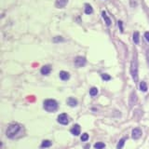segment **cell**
Segmentation results:
<instances>
[{
  "mask_svg": "<svg viewBox=\"0 0 149 149\" xmlns=\"http://www.w3.org/2000/svg\"><path fill=\"white\" fill-rule=\"evenodd\" d=\"M22 129H23V127L19 123H12V124L9 125V127H8L6 135H7V137L10 138V139H13V138L17 137V135L20 133Z\"/></svg>",
  "mask_w": 149,
  "mask_h": 149,
  "instance_id": "6da1fadb",
  "label": "cell"
},
{
  "mask_svg": "<svg viewBox=\"0 0 149 149\" xmlns=\"http://www.w3.org/2000/svg\"><path fill=\"white\" fill-rule=\"evenodd\" d=\"M58 108V103L55 100L53 99H48L44 102V109L46 110L47 112L52 113L55 112Z\"/></svg>",
  "mask_w": 149,
  "mask_h": 149,
  "instance_id": "7a4b0ae2",
  "label": "cell"
},
{
  "mask_svg": "<svg viewBox=\"0 0 149 149\" xmlns=\"http://www.w3.org/2000/svg\"><path fill=\"white\" fill-rule=\"evenodd\" d=\"M130 74H131L133 80L137 82L138 81V63H137L136 58H133L130 63Z\"/></svg>",
  "mask_w": 149,
  "mask_h": 149,
  "instance_id": "3957f363",
  "label": "cell"
},
{
  "mask_svg": "<svg viewBox=\"0 0 149 149\" xmlns=\"http://www.w3.org/2000/svg\"><path fill=\"white\" fill-rule=\"evenodd\" d=\"M57 120H58V122H59L60 124H62V125H67V124L69 123V117H68V116H67L65 113H63V114L59 115Z\"/></svg>",
  "mask_w": 149,
  "mask_h": 149,
  "instance_id": "277c9868",
  "label": "cell"
},
{
  "mask_svg": "<svg viewBox=\"0 0 149 149\" xmlns=\"http://www.w3.org/2000/svg\"><path fill=\"white\" fill-rule=\"evenodd\" d=\"M86 62L87 61L84 57L78 56L75 59V65H76V67H82L86 64Z\"/></svg>",
  "mask_w": 149,
  "mask_h": 149,
  "instance_id": "5b68a950",
  "label": "cell"
},
{
  "mask_svg": "<svg viewBox=\"0 0 149 149\" xmlns=\"http://www.w3.org/2000/svg\"><path fill=\"white\" fill-rule=\"evenodd\" d=\"M131 136H132V138L134 140H137L141 138V136H142V130L141 129L139 128H135V129H132V132H131Z\"/></svg>",
  "mask_w": 149,
  "mask_h": 149,
  "instance_id": "8992f818",
  "label": "cell"
},
{
  "mask_svg": "<svg viewBox=\"0 0 149 149\" xmlns=\"http://www.w3.org/2000/svg\"><path fill=\"white\" fill-rule=\"evenodd\" d=\"M71 133L75 136H78L80 134V126L78 124H76L74 125L73 128L71 129Z\"/></svg>",
  "mask_w": 149,
  "mask_h": 149,
  "instance_id": "52a82bcc",
  "label": "cell"
},
{
  "mask_svg": "<svg viewBox=\"0 0 149 149\" xmlns=\"http://www.w3.org/2000/svg\"><path fill=\"white\" fill-rule=\"evenodd\" d=\"M60 76V78L62 80H63V81H65V80H68L70 77V75L68 72H65V71H61L59 74Z\"/></svg>",
  "mask_w": 149,
  "mask_h": 149,
  "instance_id": "ba28073f",
  "label": "cell"
},
{
  "mask_svg": "<svg viewBox=\"0 0 149 149\" xmlns=\"http://www.w3.org/2000/svg\"><path fill=\"white\" fill-rule=\"evenodd\" d=\"M67 2H68V0H56V5L57 8H59V9H63L66 6Z\"/></svg>",
  "mask_w": 149,
  "mask_h": 149,
  "instance_id": "9c48e42d",
  "label": "cell"
},
{
  "mask_svg": "<svg viewBox=\"0 0 149 149\" xmlns=\"http://www.w3.org/2000/svg\"><path fill=\"white\" fill-rule=\"evenodd\" d=\"M50 71H51V67L50 65H44L42 68H41V74L44 75V76H47V75H49L50 73Z\"/></svg>",
  "mask_w": 149,
  "mask_h": 149,
  "instance_id": "30bf717a",
  "label": "cell"
},
{
  "mask_svg": "<svg viewBox=\"0 0 149 149\" xmlns=\"http://www.w3.org/2000/svg\"><path fill=\"white\" fill-rule=\"evenodd\" d=\"M67 104L71 106V107H75V106L77 105V101L75 98H73V97H70L67 100Z\"/></svg>",
  "mask_w": 149,
  "mask_h": 149,
  "instance_id": "8fae6325",
  "label": "cell"
},
{
  "mask_svg": "<svg viewBox=\"0 0 149 149\" xmlns=\"http://www.w3.org/2000/svg\"><path fill=\"white\" fill-rule=\"evenodd\" d=\"M102 16H103V20H104V22H105L106 25H108V26H109L110 24H111V20H110L109 17L107 16V14H106L105 11H103V12H102Z\"/></svg>",
  "mask_w": 149,
  "mask_h": 149,
  "instance_id": "7c38bea8",
  "label": "cell"
},
{
  "mask_svg": "<svg viewBox=\"0 0 149 149\" xmlns=\"http://www.w3.org/2000/svg\"><path fill=\"white\" fill-rule=\"evenodd\" d=\"M93 12L92 7L89 4H86L85 5V13L86 14H91Z\"/></svg>",
  "mask_w": 149,
  "mask_h": 149,
  "instance_id": "4fadbf2b",
  "label": "cell"
},
{
  "mask_svg": "<svg viewBox=\"0 0 149 149\" xmlns=\"http://www.w3.org/2000/svg\"><path fill=\"white\" fill-rule=\"evenodd\" d=\"M52 144V142H50V140H44L42 143H41V147L42 148H46V147H50Z\"/></svg>",
  "mask_w": 149,
  "mask_h": 149,
  "instance_id": "5bb4252c",
  "label": "cell"
},
{
  "mask_svg": "<svg viewBox=\"0 0 149 149\" xmlns=\"http://www.w3.org/2000/svg\"><path fill=\"white\" fill-rule=\"evenodd\" d=\"M133 41L135 44H139L140 41V35L138 32H134L133 33Z\"/></svg>",
  "mask_w": 149,
  "mask_h": 149,
  "instance_id": "9a60e30c",
  "label": "cell"
},
{
  "mask_svg": "<svg viewBox=\"0 0 149 149\" xmlns=\"http://www.w3.org/2000/svg\"><path fill=\"white\" fill-rule=\"evenodd\" d=\"M125 141H126V138H122V139L119 140L118 143H117V145H116V148L122 149V147L124 146V144H125Z\"/></svg>",
  "mask_w": 149,
  "mask_h": 149,
  "instance_id": "2e32d148",
  "label": "cell"
},
{
  "mask_svg": "<svg viewBox=\"0 0 149 149\" xmlns=\"http://www.w3.org/2000/svg\"><path fill=\"white\" fill-rule=\"evenodd\" d=\"M97 93H98V89L97 88H95V87H92L91 89H89V95L90 96H95V95H97Z\"/></svg>",
  "mask_w": 149,
  "mask_h": 149,
  "instance_id": "e0dca14e",
  "label": "cell"
},
{
  "mask_svg": "<svg viewBox=\"0 0 149 149\" xmlns=\"http://www.w3.org/2000/svg\"><path fill=\"white\" fill-rule=\"evenodd\" d=\"M140 89L143 91V92H145L146 90H147V85H146V83L144 81H142V82L140 83Z\"/></svg>",
  "mask_w": 149,
  "mask_h": 149,
  "instance_id": "ac0fdd59",
  "label": "cell"
},
{
  "mask_svg": "<svg viewBox=\"0 0 149 149\" xmlns=\"http://www.w3.org/2000/svg\"><path fill=\"white\" fill-rule=\"evenodd\" d=\"M105 147V144L103 143V142H96L95 144H94V148L96 149H103Z\"/></svg>",
  "mask_w": 149,
  "mask_h": 149,
  "instance_id": "d6986e66",
  "label": "cell"
},
{
  "mask_svg": "<svg viewBox=\"0 0 149 149\" xmlns=\"http://www.w3.org/2000/svg\"><path fill=\"white\" fill-rule=\"evenodd\" d=\"M101 76H102V78H103L104 81H109V80L111 79V76H110L109 75H107V74H102Z\"/></svg>",
  "mask_w": 149,
  "mask_h": 149,
  "instance_id": "ffe728a7",
  "label": "cell"
},
{
  "mask_svg": "<svg viewBox=\"0 0 149 149\" xmlns=\"http://www.w3.org/2000/svg\"><path fill=\"white\" fill-rule=\"evenodd\" d=\"M89 140V134L88 133H83L82 136H81V141L82 142H86Z\"/></svg>",
  "mask_w": 149,
  "mask_h": 149,
  "instance_id": "44dd1931",
  "label": "cell"
},
{
  "mask_svg": "<svg viewBox=\"0 0 149 149\" xmlns=\"http://www.w3.org/2000/svg\"><path fill=\"white\" fill-rule=\"evenodd\" d=\"M144 37H145V39L149 42V32H146V33L144 34Z\"/></svg>",
  "mask_w": 149,
  "mask_h": 149,
  "instance_id": "7402d4cb",
  "label": "cell"
},
{
  "mask_svg": "<svg viewBox=\"0 0 149 149\" xmlns=\"http://www.w3.org/2000/svg\"><path fill=\"white\" fill-rule=\"evenodd\" d=\"M118 26L120 27L121 32H123V26H122V22H121V21H119V22H118Z\"/></svg>",
  "mask_w": 149,
  "mask_h": 149,
  "instance_id": "603a6c76",
  "label": "cell"
},
{
  "mask_svg": "<svg viewBox=\"0 0 149 149\" xmlns=\"http://www.w3.org/2000/svg\"><path fill=\"white\" fill-rule=\"evenodd\" d=\"M147 62H148L149 63V50L147 51Z\"/></svg>",
  "mask_w": 149,
  "mask_h": 149,
  "instance_id": "cb8c5ba5",
  "label": "cell"
}]
</instances>
